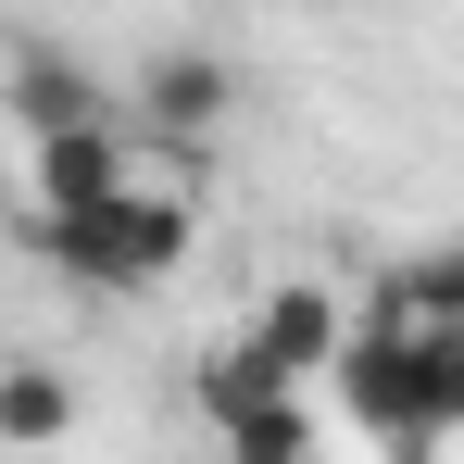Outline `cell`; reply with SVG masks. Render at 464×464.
<instances>
[{
	"label": "cell",
	"instance_id": "6da1fadb",
	"mask_svg": "<svg viewBox=\"0 0 464 464\" xmlns=\"http://www.w3.org/2000/svg\"><path fill=\"white\" fill-rule=\"evenodd\" d=\"M326 377H339V401H352L377 440H452V414H464V339L452 326H352V339L326 352Z\"/></svg>",
	"mask_w": 464,
	"mask_h": 464
},
{
	"label": "cell",
	"instance_id": "7a4b0ae2",
	"mask_svg": "<svg viewBox=\"0 0 464 464\" xmlns=\"http://www.w3.org/2000/svg\"><path fill=\"white\" fill-rule=\"evenodd\" d=\"M38 238H51V264L88 276V289H163V276L188 264L201 214H188V188L126 176V188H113V201H88V214H38Z\"/></svg>",
	"mask_w": 464,
	"mask_h": 464
},
{
	"label": "cell",
	"instance_id": "3957f363",
	"mask_svg": "<svg viewBox=\"0 0 464 464\" xmlns=\"http://www.w3.org/2000/svg\"><path fill=\"white\" fill-rule=\"evenodd\" d=\"M227 113H238V76L214 51H151V76H139V139L163 151V188H188V163L227 139Z\"/></svg>",
	"mask_w": 464,
	"mask_h": 464
},
{
	"label": "cell",
	"instance_id": "277c9868",
	"mask_svg": "<svg viewBox=\"0 0 464 464\" xmlns=\"http://www.w3.org/2000/svg\"><path fill=\"white\" fill-rule=\"evenodd\" d=\"M238 339H251V364H264L276 389H302V377H326V352L352 339V314H339V289H326V276H276V289L251 302V326H238Z\"/></svg>",
	"mask_w": 464,
	"mask_h": 464
},
{
	"label": "cell",
	"instance_id": "5b68a950",
	"mask_svg": "<svg viewBox=\"0 0 464 464\" xmlns=\"http://www.w3.org/2000/svg\"><path fill=\"white\" fill-rule=\"evenodd\" d=\"M139 176V139L113 126V113H88V126H51V139H25V188H38V214H88V201H113Z\"/></svg>",
	"mask_w": 464,
	"mask_h": 464
},
{
	"label": "cell",
	"instance_id": "8992f818",
	"mask_svg": "<svg viewBox=\"0 0 464 464\" xmlns=\"http://www.w3.org/2000/svg\"><path fill=\"white\" fill-rule=\"evenodd\" d=\"M0 113H13V139H51V126H88V113H113V101H101V76L63 63V51H13Z\"/></svg>",
	"mask_w": 464,
	"mask_h": 464
},
{
	"label": "cell",
	"instance_id": "52a82bcc",
	"mask_svg": "<svg viewBox=\"0 0 464 464\" xmlns=\"http://www.w3.org/2000/svg\"><path fill=\"white\" fill-rule=\"evenodd\" d=\"M76 440V377L38 352H0V452H63Z\"/></svg>",
	"mask_w": 464,
	"mask_h": 464
},
{
	"label": "cell",
	"instance_id": "ba28073f",
	"mask_svg": "<svg viewBox=\"0 0 464 464\" xmlns=\"http://www.w3.org/2000/svg\"><path fill=\"white\" fill-rule=\"evenodd\" d=\"M214 452H227V464H314V414H302V389L238 401L227 427H214Z\"/></svg>",
	"mask_w": 464,
	"mask_h": 464
},
{
	"label": "cell",
	"instance_id": "9c48e42d",
	"mask_svg": "<svg viewBox=\"0 0 464 464\" xmlns=\"http://www.w3.org/2000/svg\"><path fill=\"white\" fill-rule=\"evenodd\" d=\"M452 314H464V276L427 251V264H401V276H389V314H377V326H452Z\"/></svg>",
	"mask_w": 464,
	"mask_h": 464
},
{
	"label": "cell",
	"instance_id": "30bf717a",
	"mask_svg": "<svg viewBox=\"0 0 464 464\" xmlns=\"http://www.w3.org/2000/svg\"><path fill=\"white\" fill-rule=\"evenodd\" d=\"M264 389H276V377L251 364V339H227V352H201V414H214V427H227L238 401H264Z\"/></svg>",
	"mask_w": 464,
	"mask_h": 464
}]
</instances>
